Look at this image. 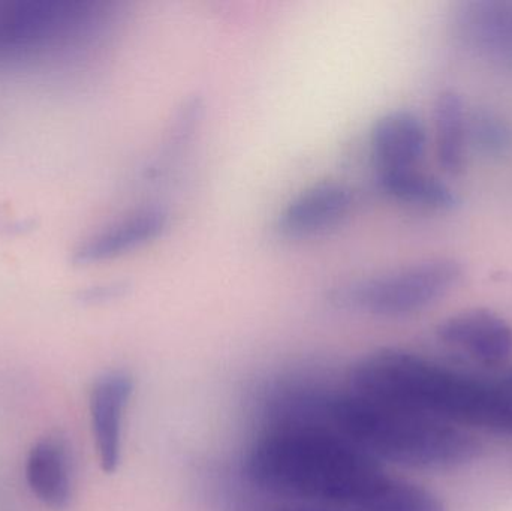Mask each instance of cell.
<instances>
[{
  "mask_svg": "<svg viewBox=\"0 0 512 511\" xmlns=\"http://www.w3.org/2000/svg\"><path fill=\"white\" fill-rule=\"evenodd\" d=\"M246 471L270 494L354 511H390L403 483L336 429L301 423L265 432Z\"/></svg>",
  "mask_w": 512,
  "mask_h": 511,
  "instance_id": "cell-1",
  "label": "cell"
},
{
  "mask_svg": "<svg viewBox=\"0 0 512 511\" xmlns=\"http://www.w3.org/2000/svg\"><path fill=\"white\" fill-rule=\"evenodd\" d=\"M349 390L450 425L512 431V396L418 354L382 348L352 368Z\"/></svg>",
  "mask_w": 512,
  "mask_h": 511,
  "instance_id": "cell-2",
  "label": "cell"
},
{
  "mask_svg": "<svg viewBox=\"0 0 512 511\" xmlns=\"http://www.w3.org/2000/svg\"><path fill=\"white\" fill-rule=\"evenodd\" d=\"M333 428L379 462L450 470L477 458L480 444L459 426L351 392L327 404Z\"/></svg>",
  "mask_w": 512,
  "mask_h": 511,
  "instance_id": "cell-3",
  "label": "cell"
},
{
  "mask_svg": "<svg viewBox=\"0 0 512 511\" xmlns=\"http://www.w3.org/2000/svg\"><path fill=\"white\" fill-rule=\"evenodd\" d=\"M462 278V263L432 258L346 282L333 291L331 302L370 317H408L447 296Z\"/></svg>",
  "mask_w": 512,
  "mask_h": 511,
  "instance_id": "cell-4",
  "label": "cell"
},
{
  "mask_svg": "<svg viewBox=\"0 0 512 511\" xmlns=\"http://www.w3.org/2000/svg\"><path fill=\"white\" fill-rule=\"evenodd\" d=\"M357 194L345 182L324 180L295 194L277 213L274 233L280 239L304 240L342 225L354 212Z\"/></svg>",
  "mask_w": 512,
  "mask_h": 511,
  "instance_id": "cell-5",
  "label": "cell"
},
{
  "mask_svg": "<svg viewBox=\"0 0 512 511\" xmlns=\"http://www.w3.org/2000/svg\"><path fill=\"white\" fill-rule=\"evenodd\" d=\"M168 227L167 210L159 206L140 207L84 237L72 251V263L92 266L116 260L161 239Z\"/></svg>",
  "mask_w": 512,
  "mask_h": 511,
  "instance_id": "cell-6",
  "label": "cell"
},
{
  "mask_svg": "<svg viewBox=\"0 0 512 511\" xmlns=\"http://www.w3.org/2000/svg\"><path fill=\"white\" fill-rule=\"evenodd\" d=\"M460 41L481 59L512 65L511 0H466L454 14Z\"/></svg>",
  "mask_w": 512,
  "mask_h": 511,
  "instance_id": "cell-7",
  "label": "cell"
},
{
  "mask_svg": "<svg viewBox=\"0 0 512 511\" xmlns=\"http://www.w3.org/2000/svg\"><path fill=\"white\" fill-rule=\"evenodd\" d=\"M438 338L447 347L486 366L499 365L512 353L510 324L487 309L463 311L447 318L439 324Z\"/></svg>",
  "mask_w": 512,
  "mask_h": 511,
  "instance_id": "cell-8",
  "label": "cell"
},
{
  "mask_svg": "<svg viewBox=\"0 0 512 511\" xmlns=\"http://www.w3.org/2000/svg\"><path fill=\"white\" fill-rule=\"evenodd\" d=\"M134 392V380L125 371H113L99 378L90 395V417L99 464L104 473L117 470L122 458V425L126 407Z\"/></svg>",
  "mask_w": 512,
  "mask_h": 511,
  "instance_id": "cell-9",
  "label": "cell"
},
{
  "mask_svg": "<svg viewBox=\"0 0 512 511\" xmlns=\"http://www.w3.org/2000/svg\"><path fill=\"white\" fill-rule=\"evenodd\" d=\"M369 149L376 171L417 168L427 149V129L414 111H387L373 123Z\"/></svg>",
  "mask_w": 512,
  "mask_h": 511,
  "instance_id": "cell-10",
  "label": "cell"
},
{
  "mask_svg": "<svg viewBox=\"0 0 512 511\" xmlns=\"http://www.w3.org/2000/svg\"><path fill=\"white\" fill-rule=\"evenodd\" d=\"M376 189L388 200L424 212H453L460 206V197L439 177L418 168L376 171Z\"/></svg>",
  "mask_w": 512,
  "mask_h": 511,
  "instance_id": "cell-11",
  "label": "cell"
},
{
  "mask_svg": "<svg viewBox=\"0 0 512 511\" xmlns=\"http://www.w3.org/2000/svg\"><path fill=\"white\" fill-rule=\"evenodd\" d=\"M26 479L30 491L45 506L65 509L71 498V474L65 446L56 440L39 441L26 464Z\"/></svg>",
  "mask_w": 512,
  "mask_h": 511,
  "instance_id": "cell-12",
  "label": "cell"
},
{
  "mask_svg": "<svg viewBox=\"0 0 512 511\" xmlns=\"http://www.w3.org/2000/svg\"><path fill=\"white\" fill-rule=\"evenodd\" d=\"M436 155L447 173L465 170L469 150V111L456 90H444L435 102Z\"/></svg>",
  "mask_w": 512,
  "mask_h": 511,
  "instance_id": "cell-13",
  "label": "cell"
},
{
  "mask_svg": "<svg viewBox=\"0 0 512 511\" xmlns=\"http://www.w3.org/2000/svg\"><path fill=\"white\" fill-rule=\"evenodd\" d=\"M469 147L486 159H502L512 152V122L492 107L469 111Z\"/></svg>",
  "mask_w": 512,
  "mask_h": 511,
  "instance_id": "cell-14",
  "label": "cell"
},
{
  "mask_svg": "<svg viewBox=\"0 0 512 511\" xmlns=\"http://www.w3.org/2000/svg\"><path fill=\"white\" fill-rule=\"evenodd\" d=\"M125 290L126 285L122 282H108V284L93 285L81 291L80 299L86 303L105 302V300L116 299Z\"/></svg>",
  "mask_w": 512,
  "mask_h": 511,
  "instance_id": "cell-15",
  "label": "cell"
}]
</instances>
